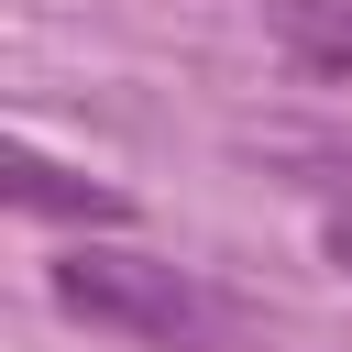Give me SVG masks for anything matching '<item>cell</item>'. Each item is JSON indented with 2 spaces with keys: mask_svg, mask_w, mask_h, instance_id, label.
Listing matches in <instances>:
<instances>
[{
  "mask_svg": "<svg viewBox=\"0 0 352 352\" xmlns=\"http://www.w3.org/2000/svg\"><path fill=\"white\" fill-rule=\"evenodd\" d=\"M264 33H275L286 66H308V77H352V0H275Z\"/></svg>",
  "mask_w": 352,
  "mask_h": 352,
  "instance_id": "7a4b0ae2",
  "label": "cell"
},
{
  "mask_svg": "<svg viewBox=\"0 0 352 352\" xmlns=\"http://www.w3.org/2000/svg\"><path fill=\"white\" fill-rule=\"evenodd\" d=\"M11 198L22 209H55V220H121V187H88V176H66L44 154H11Z\"/></svg>",
  "mask_w": 352,
  "mask_h": 352,
  "instance_id": "3957f363",
  "label": "cell"
},
{
  "mask_svg": "<svg viewBox=\"0 0 352 352\" xmlns=\"http://www.w3.org/2000/svg\"><path fill=\"white\" fill-rule=\"evenodd\" d=\"M319 242H330V264L352 275V209H330V220H319Z\"/></svg>",
  "mask_w": 352,
  "mask_h": 352,
  "instance_id": "277c9868",
  "label": "cell"
},
{
  "mask_svg": "<svg viewBox=\"0 0 352 352\" xmlns=\"http://www.w3.org/2000/svg\"><path fill=\"white\" fill-rule=\"evenodd\" d=\"M44 297L110 341H143V352H209L231 330V308L187 275V264H154V253H121V242H77L44 264Z\"/></svg>",
  "mask_w": 352,
  "mask_h": 352,
  "instance_id": "6da1fadb",
  "label": "cell"
},
{
  "mask_svg": "<svg viewBox=\"0 0 352 352\" xmlns=\"http://www.w3.org/2000/svg\"><path fill=\"white\" fill-rule=\"evenodd\" d=\"M341 176H352V165H341Z\"/></svg>",
  "mask_w": 352,
  "mask_h": 352,
  "instance_id": "5b68a950",
  "label": "cell"
}]
</instances>
